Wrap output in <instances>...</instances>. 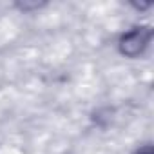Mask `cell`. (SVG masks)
<instances>
[{"label": "cell", "mask_w": 154, "mask_h": 154, "mask_svg": "<svg viewBox=\"0 0 154 154\" xmlns=\"http://www.w3.org/2000/svg\"><path fill=\"white\" fill-rule=\"evenodd\" d=\"M152 38V29L149 26H141V27H132L131 31H127L125 35H122L118 47L120 53L129 56V58H136L140 54H143V51L149 47Z\"/></svg>", "instance_id": "1"}, {"label": "cell", "mask_w": 154, "mask_h": 154, "mask_svg": "<svg viewBox=\"0 0 154 154\" xmlns=\"http://www.w3.org/2000/svg\"><path fill=\"white\" fill-rule=\"evenodd\" d=\"M136 154H152V147H150V145H145V147H141Z\"/></svg>", "instance_id": "2"}]
</instances>
